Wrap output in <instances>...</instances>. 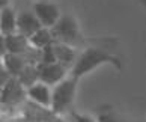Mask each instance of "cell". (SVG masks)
<instances>
[{
  "mask_svg": "<svg viewBox=\"0 0 146 122\" xmlns=\"http://www.w3.org/2000/svg\"><path fill=\"white\" fill-rule=\"evenodd\" d=\"M2 65L6 68V70L11 72V76L17 78L23 70L29 65V60L26 59V56L21 54H11V53H6L2 57Z\"/></svg>",
  "mask_w": 146,
  "mask_h": 122,
  "instance_id": "11",
  "label": "cell"
},
{
  "mask_svg": "<svg viewBox=\"0 0 146 122\" xmlns=\"http://www.w3.org/2000/svg\"><path fill=\"white\" fill-rule=\"evenodd\" d=\"M54 53H56L57 62L65 65V66H68L69 70L74 66V63L78 57L77 47L65 44V42H57V41L54 42Z\"/></svg>",
  "mask_w": 146,
  "mask_h": 122,
  "instance_id": "10",
  "label": "cell"
},
{
  "mask_svg": "<svg viewBox=\"0 0 146 122\" xmlns=\"http://www.w3.org/2000/svg\"><path fill=\"white\" fill-rule=\"evenodd\" d=\"M96 119H98V122H119L116 116L113 115V113H110V112H102V113H100Z\"/></svg>",
  "mask_w": 146,
  "mask_h": 122,
  "instance_id": "18",
  "label": "cell"
},
{
  "mask_svg": "<svg viewBox=\"0 0 146 122\" xmlns=\"http://www.w3.org/2000/svg\"><path fill=\"white\" fill-rule=\"evenodd\" d=\"M5 42H6V53H11V54L27 56V53L33 48V45L30 44L27 36L21 35L18 32L5 35Z\"/></svg>",
  "mask_w": 146,
  "mask_h": 122,
  "instance_id": "8",
  "label": "cell"
},
{
  "mask_svg": "<svg viewBox=\"0 0 146 122\" xmlns=\"http://www.w3.org/2000/svg\"><path fill=\"white\" fill-rule=\"evenodd\" d=\"M17 78L21 82V84L24 88H27V89L32 88L33 84H36L39 82V66L33 65V63H29Z\"/></svg>",
  "mask_w": 146,
  "mask_h": 122,
  "instance_id": "14",
  "label": "cell"
},
{
  "mask_svg": "<svg viewBox=\"0 0 146 122\" xmlns=\"http://www.w3.org/2000/svg\"><path fill=\"white\" fill-rule=\"evenodd\" d=\"M39 66V82L48 84V86L54 88L56 84H59L60 82H63L66 77H69V70L68 66L62 65L59 62L54 63H48V65H38Z\"/></svg>",
  "mask_w": 146,
  "mask_h": 122,
  "instance_id": "5",
  "label": "cell"
},
{
  "mask_svg": "<svg viewBox=\"0 0 146 122\" xmlns=\"http://www.w3.org/2000/svg\"><path fill=\"white\" fill-rule=\"evenodd\" d=\"M33 12L36 14V17L39 18L41 24L44 27L53 29L56 26V23L60 20L62 14L59 11L57 5L53 2H48V0H41V2H36L33 5Z\"/></svg>",
  "mask_w": 146,
  "mask_h": 122,
  "instance_id": "6",
  "label": "cell"
},
{
  "mask_svg": "<svg viewBox=\"0 0 146 122\" xmlns=\"http://www.w3.org/2000/svg\"><path fill=\"white\" fill-rule=\"evenodd\" d=\"M54 42H56V41H54ZM54 42H53V44H50V45H47L45 48H42V60H41L42 65H48V63L57 62L56 53H54ZM41 63H39V65H41Z\"/></svg>",
  "mask_w": 146,
  "mask_h": 122,
  "instance_id": "15",
  "label": "cell"
},
{
  "mask_svg": "<svg viewBox=\"0 0 146 122\" xmlns=\"http://www.w3.org/2000/svg\"><path fill=\"white\" fill-rule=\"evenodd\" d=\"M54 41L57 42H65V44L77 47L82 42V35H80L78 23L72 15L63 14L60 20L56 23V26L51 29Z\"/></svg>",
  "mask_w": 146,
  "mask_h": 122,
  "instance_id": "3",
  "label": "cell"
},
{
  "mask_svg": "<svg viewBox=\"0 0 146 122\" xmlns=\"http://www.w3.org/2000/svg\"><path fill=\"white\" fill-rule=\"evenodd\" d=\"M51 93H53V88L42 82H38L36 84L27 89V98L30 101L39 105H44L47 109H51Z\"/></svg>",
  "mask_w": 146,
  "mask_h": 122,
  "instance_id": "9",
  "label": "cell"
},
{
  "mask_svg": "<svg viewBox=\"0 0 146 122\" xmlns=\"http://www.w3.org/2000/svg\"><path fill=\"white\" fill-rule=\"evenodd\" d=\"M17 20L18 14H15L9 6L2 8L0 11V33L2 35H11L17 32Z\"/></svg>",
  "mask_w": 146,
  "mask_h": 122,
  "instance_id": "12",
  "label": "cell"
},
{
  "mask_svg": "<svg viewBox=\"0 0 146 122\" xmlns=\"http://www.w3.org/2000/svg\"><path fill=\"white\" fill-rule=\"evenodd\" d=\"M77 78L66 77L63 82L56 84L53 88L51 93V110L53 113L63 116V113L71 107V104L75 98V89H77Z\"/></svg>",
  "mask_w": 146,
  "mask_h": 122,
  "instance_id": "2",
  "label": "cell"
},
{
  "mask_svg": "<svg viewBox=\"0 0 146 122\" xmlns=\"http://www.w3.org/2000/svg\"><path fill=\"white\" fill-rule=\"evenodd\" d=\"M41 27H44V26L41 24L39 18L36 17V14L32 11H23V12L18 14V20H17V32L24 36H27L30 38L33 33H36L38 30Z\"/></svg>",
  "mask_w": 146,
  "mask_h": 122,
  "instance_id": "7",
  "label": "cell"
},
{
  "mask_svg": "<svg viewBox=\"0 0 146 122\" xmlns=\"http://www.w3.org/2000/svg\"><path fill=\"white\" fill-rule=\"evenodd\" d=\"M107 62L115 63L117 68L121 66L117 57H115L113 54H110V53H107L106 50L96 48V47H88V48H84L78 54L77 60H75V63H74V66L71 68L69 76L78 80L80 77L84 76V74L90 72L92 70H95L96 66L102 65V63H107Z\"/></svg>",
  "mask_w": 146,
  "mask_h": 122,
  "instance_id": "1",
  "label": "cell"
},
{
  "mask_svg": "<svg viewBox=\"0 0 146 122\" xmlns=\"http://www.w3.org/2000/svg\"><path fill=\"white\" fill-rule=\"evenodd\" d=\"M11 78H12L11 72L2 65V63H0V86H5V84H6Z\"/></svg>",
  "mask_w": 146,
  "mask_h": 122,
  "instance_id": "17",
  "label": "cell"
},
{
  "mask_svg": "<svg viewBox=\"0 0 146 122\" xmlns=\"http://www.w3.org/2000/svg\"><path fill=\"white\" fill-rule=\"evenodd\" d=\"M0 98H2V105L17 107L27 99V88H24L18 78L12 77L5 86H2Z\"/></svg>",
  "mask_w": 146,
  "mask_h": 122,
  "instance_id": "4",
  "label": "cell"
},
{
  "mask_svg": "<svg viewBox=\"0 0 146 122\" xmlns=\"http://www.w3.org/2000/svg\"><path fill=\"white\" fill-rule=\"evenodd\" d=\"M30 41V44L35 47V48H45L47 45H50L54 42V36H53V32L51 29H48V27H41L39 30L36 32V33H33L29 38Z\"/></svg>",
  "mask_w": 146,
  "mask_h": 122,
  "instance_id": "13",
  "label": "cell"
},
{
  "mask_svg": "<svg viewBox=\"0 0 146 122\" xmlns=\"http://www.w3.org/2000/svg\"><path fill=\"white\" fill-rule=\"evenodd\" d=\"M8 3H9V0H0V6L2 8H8Z\"/></svg>",
  "mask_w": 146,
  "mask_h": 122,
  "instance_id": "19",
  "label": "cell"
},
{
  "mask_svg": "<svg viewBox=\"0 0 146 122\" xmlns=\"http://www.w3.org/2000/svg\"><path fill=\"white\" fill-rule=\"evenodd\" d=\"M71 118L74 122H98V119L94 118L90 115H83V113H77V112H72L71 113Z\"/></svg>",
  "mask_w": 146,
  "mask_h": 122,
  "instance_id": "16",
  "label": "cell"
}]
</instances>
